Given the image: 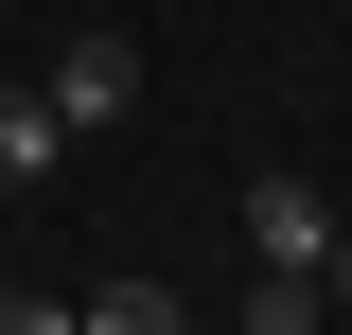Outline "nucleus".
Instances as JSON below:
<instances>
[{"mask_svg":"<svg viewBox=\"0 0 352 335\" xmlns=\"http://www.w3.org/2000/svg\"><path fill=\"white\" fill-rule=\"evenodd\" d=\"M247 265L335 283V194H317V176H247Z\"/></svg>","mask_w":352,"mask_h":335,"instance_id":"obj_1","label":"nucleus"},{"mask_svg":"<svg viewBox=\"0 0 352 335\" xmlns=\"http://www.w3.org/2000/svg\"><path fill=\"white\" fill-rule=\"evenodd\" d=\"M36 88H53V124H71V141H106V124L141 106V53H124V36H71V53H53Z\"/></svg>","mask_w":352,"mask_h":335,"instance_id":"obj_2","label":"nucleus"},{"mask_svg":"<svg viewBox=\"0 0 352 335\" xmlns=\"http://www.w3.org/2000/svg\"><path fill=\"white\" fill-rule=\"evenodd\" d=\"M71 176V124H53V88L36 71H0V194H53Z\"/></svg>","mask_w":352,"mask_h":335,"instance_id":"obj_3","label":"nucleus"},{"mask_svg":"<svg viewBox=\"0 0 352 335\" xmlns=\"http://www.w3.org/2000/svg\"><path fill=\"white\" fill-rule=\"evenodd\" d=\"M71 318H88V335H194V318H176V283H88Z\"/></svg>","mask_w":352,"mask_h":335,"instance_id":"obj_4","label":"nucleus"},{"mask_svg":"<svg viewBox=\"0 0 352 335\" xmlns=\"http://www.w3.org/2000/svg\"><path fill=\"white\" fill-rule=\"evenodd\" d=\"M229 335H317V283H282V265H247V318Z\"/></svg>","mask_w":352,"mask_h":335,"instance_id":"obj_5","label":"nucleus"},{"mask_svg":"<svg viewBox=\"0 0 352 335\" xmlns=\"http://www.w3.org/2000/svg\"><path fill=\"white\" fill-rule=\"evenodd\" d=\"M0 335H88V318H71V300H0Z\"/></svg>","mask_w":352,"mask_h":335,"instance_id":"obj_6","label":"nucleus"},{"mask_svg":"<svg viewBox=\"0 0 352 335\" xmlns=\"http://www.w3.org/2000/svg\"><path fill=\"white\" fill-rule=\"evenodd\" d=\"M335 318H352V230H335Z\"/></svg>","mask_w":352,"mask_h":335,"instance_id":"obj_7","label":"nucleus"}]
</instances>
